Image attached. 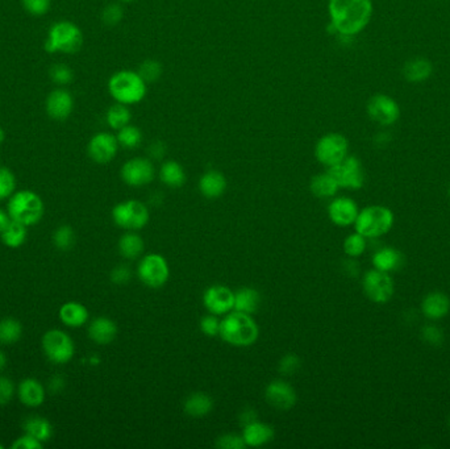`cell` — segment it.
<instances>
[{
    "label": "cell",
    "instance_id": "d6986e66",
    "mask_svg": "<svg viewBox=\"0 0 450 449\" xmlns=\"http://www.w3.org/2000/svg\"><path fill=\"white\" fill-rule=\"evenodd\" d=\"M422 315L428 320H440L450 313V299L442 291H431L422 302Z\"/></svg>",
    "mask_w": 450,
    "mask_h": 449
},
{
    "label": "cell",
    "instance_id": "8d00e7d4",
    "mask_svg": "<svg viewBox=\"0 0 450 449\" xmlns=\"http://www.w3.org/2000/svg\"><path fill=\"white\" fill-rule=\"evenodd\" d=\"M116 139L119 141V145H122L123 148L134 149L141 144L143 134L137 127L128 124L123 127L122 129H119V134L116 136Z\"/></svg>",
    "mask_w": 450,
    "mask_h": 449
},
{
    "label": "cell",
    "instance_id": "11a10c76",
    "mask_svg": "<svg viewBox=\"0 0 450 449\" xmlns=\"http://www.w3.org/2000/svg\"><path fill=\"white\" fill-rule=\"evenodd\" d=\"M166 153V146L161 141H155L149 146V156L155 160H161Z\"/></svg>",
    "mask_w": 450,
    "mask_h": 449
},
{
    "label": "cell",
    "instance_id": "5b68a950",
    "mask_svg": "<svg viewBox=\"0 0 450 449\" xmlns=\"http://www.w3.org/2000/svg\"><path fill=\"white\" fill-rule=\"evenodd\" d=\"M11 219L24 226H35L44 215V202L36 192L23 190L11 197L8 202Z\"/></svg>",
    "mask_w": 450,
    "mask_h": 449
},
{
    "label": "cell",
    "instance_id": "30bf717a",
    "mask_svg": "<svg viewBox=\"0 0 450 449\" xmlns=\"http://www.w3.org/2000/svg\"><path fill=\"white\" fill-rule=\"evenodd\" d=\"M42 349L49 361L59 365L69 363L76 352L73 339L61 330H50L44 334Z\"/></svg>",
    "mask_w": 450,
    "mask_h": 449
},
{
    "label": "cell",
    "instance_id": "e575fe53",
    "mask_svg": "<svg viewBox=\"0 0 450 449\" xmlns=\"http://www.w3.org/2000/svg\"><path fill=\"white\" fill-rule=\"evenodd\" d=\"M23 334V327L19 320L6 317L0 320V344L11 345L19 342Z\"/></svg>",
    "mask_w": 450,
    "mask_h": 449
},
{
    "label": "cell",
    "instance_id": "ba28073f",
    "mask_svg": "<svg viewBox=\"0 0 450 449\" xmlns=\"http://www.w3.org/2000/svg\"><path fill=\"white\" fill-rule=\"evenodd\" d=\"M365 296L377 305H384L391 301L395 291L393 277L378 269L367 270L362 278Z\"/></svg>",
    "mask_w": 450,
    "mask_h": 449
},
{
    "label": "cell",
    "instance_id": "bcb514c9",
    "mask_svg": "<svg viewBox=\"0 0 450 449\" xmlns=\"http://www.w3.org/2000/svg\"><path fill=\"white\" fill-rule=\"evenodd\" d=\"M201 331L208 337L219 336L220 332V320L216 315H207L201 319Z\"/></svg>",
    "mask_w": 450,
    "mask_h": 449
},
{
    "label": "cell",
    "instance_id": "681fc988",
    "mask_svg": "<svg viewBox=\"0 0 450 449\" xmlns=\"http://www.w3.org/2000/svg\"><path fill=\"white\" fill-rule=\"evenodd\" d=\"M15 385L7 377H0V406L7 404L13 398Z\"/></svg>",
    "mask_w": 450,
    "mask_h": 449
},
{
    "label": "cell",
    "instance_id": "7402d4cb",
    "mask_svg": "<svg viewBox=\"0 0 450 449\" xmlns=\"http://www.w3.org/2000/svg\"><path fill=\"white\" fill-rule=\"evenodd\" d=\"M117 334V325L114 320L108 317H96L88 325L90 339L99 345H107L115 340Z\"/></svg>",
    "mask_w": 450,
    "mask_h": 449
},
{
    "label": "cell",
    "instance_id": "d590c367",
    "mask_svg": "<svg viewBox=\"0 0 450 449\" xmlns=\"http://www.w3.org/2000/svg\"><path fill=\"white\" fill-rule=\"evenodd\" d=\"M132 114L129 108L125 105L117 103L112 105L107 112V123L112 129H122L125 125L129 124Z\"/></svg>",
    "mask_w": 450,
    "mask_h": 449
},
{
    "label": "cell",
    "instance_id": "83f0119b",
    "mask_svg": "<svg viewBox=\"0 0 450 449\" xmlns=\"http://www.w3.org/2000/svg\"><path fill=\"white\" fill-rule=\"evenodd\" d=\"M432 64L425 58H412L403 67V76L408 82H422L431 77Z\"/></svg>",
    "mask_w": 450,
    "mask_h": 449
},
{
    "label": "cell",
    "instance_id": "8fae6325",
    "mask_svg": "<svg viewBox=\"0 0 450 449\" xmlns=\"http://www.w3.org/2000/svg\"><path fill=\"white\" fill-rule=\"evenodd\" d=\"M349 143L346 137L340 134H326L317 141L315 157L326 168H332L341 163L348 156Z\"/></svg>",
    "mask_w": 450,
    "mask_h": 449
},
{
    "label": "cell",
    "instance_id": "8992f818",
    "mask_svg": "<svg viewBox=\"0 0 450 449\" xmlns=\"http://www.w3.org/2000/svg\"><path fill=\"white\" fill-rule=\"evenodd\" d=\"M82 44L83 35L81 29L70 21H59L49 30L45 49L48 53L62 52L66 54H73L82 48Z\"/></svg>",
    "mask_w": 450,
    "mask_h": 449
},
{
    "label": "cell",
    "instance_id": "f1b7e54d",
    "mask_svg": "<svg viewBox=\"0 0 450 449\" xmlns=\"http://www.w3.org/2000/svg\"><path fill=\"white\" fill-rule=\"evenodd\" d=\"M213 407V402L208 394L194 392L184 402V412L192 418H201L210 414Z\"/></svg>",
    "mask_w": 450,
    "mask_h": 449
},
{
    "label": "cell",
    "instance_id": "9a60e30c",
    "mask_svg": "<svg viewBox=\"0 0 450 449\" xmlns=\"http://www.w3.org/2000/svg\"><path fill=\"white\" fill-rule=\"evenodd\" d=\"M203 305L213 315H227L235 307V293L221 285L208 287L203 296Z\"/></svg>",
    "mask_w": 450,
    "mask_h": 449
},
{
    "label": "cell",
    "instance_id": "ffe728a7",
    "mask_svg": "<svg viewBox=\"0 0 450 449\" xmlns=\"http://www.w3.org/2000/svg\"><path fill=\"white\" fill-rule=\"evenodd\" d=\"M73 98L66 90H54L47 99V112L54 120H65L73 111Z\"/></svg>",
    "mask_w": 450,
    "mask_h": 449
},
{
    "label": "cell",
    "instance_id": "f35d334b",
    "mask_svg": "<svg viewBox=\"0 0 450 449\" xmlns=\"http://www.w3.org/2000/svg\"><path fill=\"white\" fill-rule=\"evenodd\" d=\"M53 243L59 250H70L76 243V233L70 226H61L53 235Z\"/></svg>",
    "mask_w": 450,
    "mask_h": 449
},
{
    "label": "cell",
    "instance_id": "484cf974",
    "mask_svg": "<svg viewBox=\"0 0 450 449\" xmlns=\"http://www.w3.org/2000/svg\"><path fill=\"white\" fill-rule=\"evenodd\" d=\"M59 319L67 327L78 328L86 325L88 311L86 307L78 302H67L59 308Z\"/></svg>",
    "mask_w": 450,
    "mask_h": 449
},
{
    "label": "cell",
    "instance_id": "603a6c76",
    "mask_svg": "<svg viewBox=\"0 0 450 449\" xmlns=\"http://www.w3.org/2000/svg\"><path fill=\"white\" fill-rule=\"evenodd\" d=\"M242 439L248 447H262L274 439V430L268 424L253 421L244 427Z\"/></svg>",
    "mask_w": 450,
    "mask_h": 449
},
{
    "label": "cell",
    "instance_id": "db71d44e",
    "mask_svg": "<svg viewBox=\"0 0 450 449\" xmlns=\"http://www.w3.org/2000/svg\"><path fill=\"white\" fill-rule=\"evenodd\" d=\"M257 418H259V415H257V412L253 410V409H245V410L241 412V415H239V423H241V426L242 427H245V426H248L250 423H253V421H257Z\"/></svg>",
    "mask_w": 450,
    "mask_h": 449
},
{
    "label": "cell",
    "instance_id": "4316f807",
    "mask_svg": "<svg viewBox=\"0 0 450 449\" xmlns=\"http://www.w3.org/2000/svg\"><path fill=\"white\" fill-rule=\"evenodd\" d=\"M261 296L256 288L244 287L235 294V311L251 315L259 310Z\"/></svg>",
    "mask_w": 450,
    "mask_h": 449
},
{
    "label": "cell",
    "instance_id": "7dc6e473",
    "mask_svg": "<svg viewBox=\"0 0 450 449\" xmlns=\"http://www.w3.org/2000/svg\"><path fill=\"white\" fill-rule=\"evenodd\" d=\"M300 358L297 354H288L280 360L279 363V372L286 375H291L300 369Z\"/></svg>",
    "mask_w": 450,
    "mask_h": 449
},
{
    "label": "cell",
    "instance_id": "94428289",
    "mask_svg": "<svg viewBox=\"0 0 450 449\" xmlns=\"http://www.w3.org/2000/svg\"><path fill=\"white\" fill-rule=\"evenodd\" d=\"M448 197H449L450 198V185H449V187H448Z\"/></svg>",
    "mask_w": 450,
    "mask_h": 449
},
{
    "label": "cell",
    "instance_id": "7bdbcfd3",
    "mask_svg": "<svg viewBox=\"0 0 450 449\" xmlns=\"http://www.w3.org/2000/svg\"><path fill=\"white\" fill-rule=\"evenodd\" d=\"M123 15H124V12H123L122 6L114 3V4L107 6L106 8L103 10L102 20L108 27H115L123 20Z\"/></svg>",
    "mask_w": 450,
    "mask_h": 449
},
{
    "label": "cell",
    "instance_id": "680465c9",
    "mask_svg": "<svg viewBox=\"0 0 450 449\" xmlns=\"http://www.w3.org/2000/svg\"><path fill=\"white\" fill-rule=\"evenodd\" d=\"M7 363H8V360H7V356H6V354H4V352H1V351H0V372L6 369Z\"/></svg>",
    "mask_w": 450,
    "mask_h": 449
},
{
    "label": "cell",
    "instance_id": "b9f144b4",
    "mask_svg": "<svg viewBox=\"0 0 450 449\" xmlns=\"http://www.w3.org/2000/svg\"><path fill=\"white\" fill-rule=\"evenodd\" d=\"M420 336L424 343L432 346H440L444 343V332L440 327L436 325L430 323V325H422Z\"/></svg>",
    "mask_w": 450,
    "mask_h": 449
},
{
    "label": "cell",
    "instance_id": "52a82bcc",
    "mask_svg": "<svg viewBox=\"0 0 450 449\" xmlns=\"http://www.w3.org/2000/svg\"><path fill=\"white\" fill-rule=\"evenodd\" d=\"M112 219L123 230H143L149 221V210L141 202H123L114 207Z\"/></svg>",
    "mask_w": 450,
    "mask_h": 449
},
{
    "label": "cell",
    "instance_id": "f907efd6",
    "mask_svg": "<svg viewBox=\"0 0 450 449\" xmlns=\"http://www.w3.org/2000/svg\"><path fill=\"white\" fill-rule=\"evenodd\" d=\"M131 277H132V272L126 265H117L111 272V281L116 285L128 284L131 281Z\"/></svg>",
    "mask_w": 450,
    "mask_h": 449
},
{
    "label": "cell",
    "instance_id": "7a4b0ae2",
    "mask_svg": "<svg viewBox=\"0 0 450 449\" xmlns=\"http://www.w3.org/2000/svg\"><path fill=\"white\" fill-rule=\"evenodd\" d=\"M257 323L248 314L230 313L220 322L221 339L233 346H250L259 339Z\"/></svg>",
    "mask_w": 450,
    "mask_h": 449
},
{
    "label": "cell",
    "instance_id": "e7e4bbea",
    "mask_svg": "<svg viewBox=\"0 0 450 449\" xmlns=\"http://www.w3.org/2000/svg\"><path fill=\"white\" fill-rule=\"evenodd\" d=\"M449 427H450V418H449Z\"/></svg>",
    "mask_w": 450,
    "mask_h": 449
},
{
    "label": "cell",
    "instance_id": "9c48e42d",
    "mask_svg": "<svg viewBox=\"0 0 450 449\" xmlns=\"http://www.w3.org/2000/svg\"><path fill=\"white\" fill-rule=\"evenodd\" d=\"M328 173L335 178L341 189L360 190L364 186V168L355 156H346L341 163L328 168Z\"/></svg>",
    "mask_w": 450,
    "mask_h": 449
},
{
    "label": "cell",
    "instance_id": "2e32d148",
    "mask_svg": "<svg viewBox=\"0 0 450 449\" xmlns=\"http://www.w3.org/2000/svg\"><path fill=\"white\" fill-rule=\"evenodd\" d=\"M119 149V141L114 134H97L88 143V156L97 163H111Z\"/></svg>",
    "mask_w": 450,
    "mask_h": 449
},
{
    "label": "cell",
    "instance_id": "816d5d0a",
    "mask_svg": "<svg viewBox=\"0 0 450 449\" xmlns=\"http://www.w3.org/2000/svg\"><path fill=\"white\" fill-rule=\"evenodd\" d=\"M42 447H44V443L35 439L33 436H30L28 433H25L24 436L16 439V441L12 444V448L13 449H41Z\"/></svg>",
    "mask_w": 450,
    "mask_h": 449
},
{
    "label": "cell",
    "instance_id": "c3c4849f",
    "mask_svg": "<svg viewBox=\"0 0 450 449\" xmlns=\"http://www.w3.org/2000/svg\"><path fill=\"white\" fill-rule=\"evenodd\" d=\"M23 6L30 15L41 16L50 8V0H23Z\"/></svg>",
    "mask_w": 450,
    "mask_h": 449
},
{
    "label": "cell",
    "instance_id": "4fadbf2b",
    "mask_svg": "<svg viewBox=\"0 0 450 449\" xmlns=\"http://www.w3.org/2000/svg\"><path fill=\"white\" fill-rule=\"evenodd\" d=\"M122 178L131 187H143L154 180V166L148 158H132L123 165Z\"/></svg>",
    "mask_w": 450,
    "mask_h": 449
},
{
    "label": "cell",
    "instance_id": "91938a15",
    "mask_svg": "<svg viewBox=\"0 0 450 449\" xmlns=\"http://www.w3.org/2000/svg\"><path fill=\"white\" fill-rule=\"evenodd\" d=\"M4 139H6V134H4V131L0 128V144L4 141Z\"/></svg>",
    "mask_w": 450,
    "mask_h": 449
},
{
    "label": "cell",
    "instance_id": "4dcf8cb0",
    "mask_svg": "<svg viewBox=\"0 0 450 449\" xmlns=\"http://www.w3.org/2000/svg\"><path fill=\"white\" fill-rule=\"evenodd\" d=\"M23 430L41 443L48 441L53 435V427L50 421L41 416H29L23 423Z\"/></svg>",
    "mask_w": 450,
    "mask_h": 449
},
{
    "label": "cell",
    "instance_id": "f546056e",
    "mask_svg": "<svg viewBox=\"0 0 450 449\" xmlns=\"http://www.w3.org/2000/svg\"><path fill=\"white\" fill-rule=\"evenodd\" d=\"M309 189L312 194L317 197V198H332L335 197L337 192H338V185L335 181V178L329 174V173H321V174H317L309 183Z\"/></svg>",
    "mask_w": 450,
    "mask_h": 449
},
{
    "label": "cell",
    "instance_id": "5bb4252c",
    "mask_svg": "<svg viewBox=\"0 0 450 449\" xmlns=\"http://www.w3.org/2000/svg\"><path fill=\"white\" fill-rule=\"evenodd\" d=\"M367 114L381 125H393L399 119L401 110L393 98L378 94L369 100Z\"/></svg>",
    "mask_w": 450,
    "mask_h": 449
},
{
    "label": "cell",
    "instance_id": "d6a6232c",
    "mask_svg": "<svg viewBox=\"0 0 450 449\" xmlns=\"http://www.w3.org/2000/svg\"><path fill=\"white\" fill-rule=\"evenodd\" d=\"M160 178L166 186L172 189H179L186 182V173L179 163L175 161H167L163 163L161 168Z\"/></svg>",
    "mask_w": 450,
    "mask_h": 449
},
{
    "label": "cell",
    "instance_id": "74e56055",
    "mask_svg": "<svg viewBox=\"0 0 450 449\" xmlns=\"http://www.w3.org/2000/svg\"><path fill=\"white\" fill-rule=\"evenodd\" d=\"M366 248H367V239L358 232L349 235L345 239L344 252L348 257H360L364 255Z\"/></svg>",
    "mask_w": 450,
    "mask_h": 449
},
{
    "label": "cell",
    "instance_id": "1f68e13d",
    "mask_svg": "<svg viewBox=\"0 0 450 449\" xmlns=\"http://www.w3.org/2000/svg\"><path fill=\"white\" fill-rule=\"evenodd\" d=\"M27 235H28L27 226L18 223L15 220H11L10 224L0 233V238L7 247L19 248L25 243Z\"/></svg>",
    "mask_w": 450,
    "mask_h": 449
},
{
    "label": "cell",
    "instance_id": "6da1fadb",
    "mask_svg": "<svg viewBox=\"0 0 450 449\" xmlns=\"http://www.w3.org/2000/svg\"><path fill=\"white\" fill-rule=\"evenodd\" d=\"M328 10L337 33L353 36L369 24L373 4L372 0H329Z\"/></svg>",
    "mask_w": 450,
    "mask_h": 449
},
{
    "label": "cell",
    "instance_id": "6f0895ef",
    "mask_svg": "<svg viewBox=\"0 0 450 449\" xmlns=\"http://www.w3.org/2000/svg\"><path fill=\"white\" fill-rule=\"evenodd\" d=\"M11 216L8 214H6L4 211L0 210V233L4 231V228L10 224Z\"/></svg>",
    "mask_w": 450,
    "mask_h": 449
},
{
    "label": "cell",
    "instance_id": "6125c7cd",
    "mask_svg": "<svg viewBox=\"0 0 450 449\" xmlns=\"http://www.w3.org/2000/svg\"><path fill=\"white\" fill-rule=\"evenodd\" d=\"M122 1H132V0H122Z\"/></svg>",
    "mask_w": 450,
    "mask_h": 449
},
{
    "label": "cell",
    "instance_id": "f5cc1de1",
    "mask_svg": "<svg viewBox=\"0 0 450 449\" xmlns=\"http://www.w3.org/2000/svg\"><path fill=\"white\" fill-rule=\"evenodd\" d=\"M65 378L61 374H56L49 380V390L54 394L61 392L65 389Z\"/></svg>",
    "mask_w": 450,
    "mask_h": 449
},
{
    "label": "cell",
    "instance_id": "3957f363",
    "mask_svg": "<svg viewBox=\"0 0 450 449\" xmlns=\"http://www.w3.org/2000/svg\"><path fill=\"white\" fill-rule=\"evenodd\" d=\"M393 211L381 204L367 206L358 212L355 221V232L366 239H378L389 233L393 226Z\"/></svg>",
    "mask_w": 450,
    "mask_h": 449
},
{
    "label": "cell",
    "instance_id": "60d3db41",
    "mask_svg": "<svg viewBox=\"0 0 450 449\" xmlns=\"http://www.w3.org/2000/svg\"><path fill=\"white\" fill-rule=\"evenodd\" d=\"M16 180L13 173L7 168H0V201L7 199L13 194Z\"/></svg>",
    "mask_w": 450,
    "mask_h": 449
},
{
    "label": "cell",
    "instance_id": "cb8c5ba5",
    "mask_svg": "<svg viewBox=\"0 0 450 449\" xmlns=\"http://www.w3.org/2000/svg\"><path fill=\"white\" fill-rule=\"evenodd\" d=\"M199 190L207 199H218L227 190V180L218 170H210L201 175Z\"/></svg>",
    "mask_w": 450,
    "mask_h": 449
},
{
    "label": "cell",
    "instance_id": "7c38bea8",
    "mask_svg": "<svg viewBox=\"0 0 450 449\" xmlns=\"http://www.w3.org/2000/svg\"><path fill=\"white\" fill-rule=\"evenodd\" d=\"M169 265L161 255H148L145 256L137 268V276L140 281L152 288H158L166 284L169 279Z\"/></svg>",
    "mask_w": 450,
    "mask_h": 449
},
{
    "label": "cell",
    "instance_id": "ab89813d",
    "mask_svg": "<svg viewBox=\"0 0 450 449\" xmlns=\"http://www.w3.org/2000/svg\"><path fill=\"white\" fill-rule=\"evenodd\" d=\"M137 73L141 76L146 83L155 82L162 76V65L155 59H146L140 65Z\"/></svg>",
    "mask_w": 450,
    "mask_h": 449
},
{
    "label": "cell",
    "instance_id": "f6af8a7d",
    "mask_svg": "<svg viewBox=\"0 0 450 449\" xmlns=\"http://www.w3.org/2000/svg\"><path fill=\"white\" fill-rule=\"evenodd\" d=\"M245 441L242 439V435L236 433H227L220 436L216 441V447L220 449H242L245 447Z\"/></svg>",
    "mask_w": 450,
    "mask_h": 449
},
{
    "label": "cell",
    "instance_id": "277c9868",
    "mask_svg": "<svg viewBox=\"0 0 450 449\" xmlns=\"http://www.w3.org/2000/svg\"><path fill=\"white\" fill-rule=\"evenodd\" d=\"M108 90L117 103L136 105L146 95V82L137 71L122 70L111 77Z\"/></svg>",
    "mask_w": 450,
    "mask_h": 449
},
{
    "label": "cell",
    "instance_id": "e0dca14e",
    "mask_svg": "<svg viewBox=\"0 0 450 449\" xmlns=\"http://www.w3.org/2000/svg\"><path fill=\"white\" fill-rule=\"evenodd\" d=\"M265 397L268 404L282 411L291 410L297 400V392L292 389V386L282 380L268 383L265 390Z\"/></svg>",
    "mask_w": 450,
    "mask_h": 449
},
{
    "label": "cell",
    "instance_id": "d4e9b609",
    "mask_svg": "<svg viewBox=\"0 0 450 449\" xmlns=\"http://www.w3.org/2000/svg\"><path fill=\"white\" fill-rule=\"evenodd\" d=\"M18 395L23 404L28 407H39L45 401V389L35 378H25L20 383Z\"/></svg>",
    "mask_w": 450,
    "mask_h": 449
},
{
    "label": "cell",
    "instance_id": "836d02e7",
    "mask_svg": "<svg viewBox=\"0 0 450 449\" xmlns=\"http://www.w3.org/2000/svg\"><path fill=\"white\" fill-rule=\"evenodd\" d=\"M119 252L123 257L128 260L140 257L144 252V241L136 233H125L119 240Z\"/></svg>",
    "mask_w": 450,
    "mask_h": 449
},
{
    "label": "cell",
    "instance_id": "ee69618b",
    "mask_svg": "<svg viewBox=\"0 0 450 449\" xmlns=\"http://www.w3.org/2000/svg\"><path fill=\"white\" fill-rule=\"evenodd\" d=\"M50 78L58 85H67L73 81V70L64 64H57L52 67Z\"/></svg>",
    "mask_w": 450,
    "mask_h": 449
},
{
    "label": "cell",
    "instance_id": "44dd1931",
    "mask_svg": "<svg viewBox=\"0 0 450 449\" xmlns=\"http://www.w3.org/2000/svg\"><path fill=\"white\" fill-rule=\"evenodd\" d=\"M404 264L402 252L393 247H384L378 249L373 255L374 269H378L384 273H393L401 270Z\"/></svg>",
    "mask_w": 450,
    "mask_h": 449
},
{
    "label": "cell",
    "instance_id": "ac0fdd59",
    "mask_svg": "<svg viewBox=\"0 0 450 449\" xmlns=\"http://www.w3.org/2000/svg\"><path fill=\"white\" fill-rule=\"evenodd\" d=\"M358 212V204L346 197L336 198L328 206V216L338 227H349L355 224Z\"/></svg>",
    "mask_w": 450,
    "mask_h": 449
},
{
    "label": "cell",
    "instance_id": "9f6ffc18",
    "mask_svg": "<svg viewBox=\"0 0 450 449\" xmlns=\"http://www.w3.org/2000/svg\"><path fill=\"white\" fill-rule=\"evenodd\" d=\"M344 270L348 276L357 277L360 274V265L355 258L349 257V260H346L344 262Z\"/></svg>",
    "mask_w": 450,
    "mask_h": 449
},
{
    "label": "cell",
    "instance_id": "be15d7a7",
    "mask_svg": "<svg viewBox=\"0 0 450 449\" xmlns=\"http://www.w3.org/2000/svg\"><path fill=\"white\" fill-rule=\"evenodd\" d=\"M0 449H3V445H1V444H0Z\"/></svg>",
    "mask_w": 450,
    "mask_h": 449
}]
</instances>
